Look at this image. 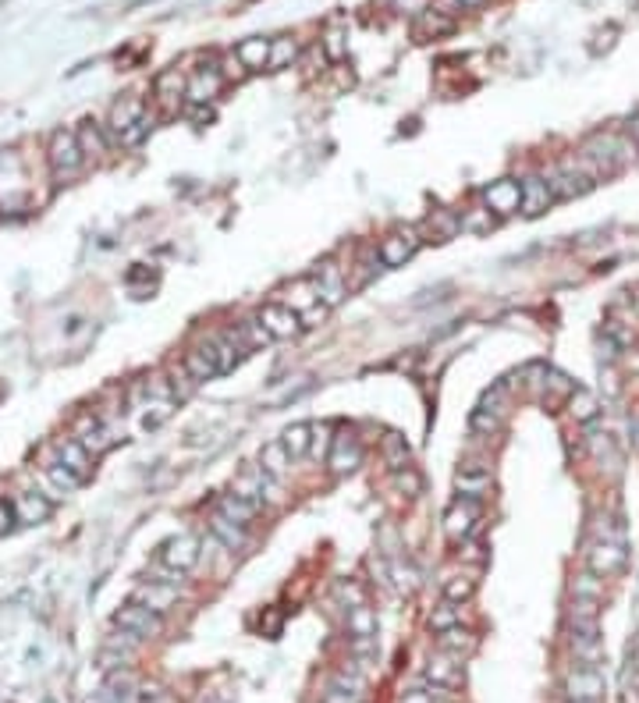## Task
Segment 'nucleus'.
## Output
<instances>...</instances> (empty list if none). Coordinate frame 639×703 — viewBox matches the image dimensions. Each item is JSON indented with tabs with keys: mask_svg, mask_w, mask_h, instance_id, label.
<instances>
[{
	"mask_svg": "<svg viewBox=\"0 0 639 703\" xmlns=\"http://www.w3.org/2000/svg\"><path fill=\"white\" fill-rule=\"evenodd\" d=\"M391 580L398 583V589L412 593V589H415V569H412V565H406L402 558H391Z\"/></svg>",
	"mask_w": 639,
	"mask_h": 703,
	"instance_id": "obj_51",
	"label": "nucleus"
},
{
	"mask_svg": "<svg viewBox=\"0 0 639 703\" xmlns=\"http://www.w3.org/2000/svg\"><path fill=\"white\" fill-rule=\"evenodd\" d=\"M423 679H426V686L430 689H441V693H455L459 686H462L465 679V664L459 657H452V653H434L430 661H426V668H423Z\"/></svg>",
	"mask_w": 639,
	"mask_h": 703,
	"instance_id": "obj_7",
	"label": "nucleus"
},
{
	"mask_svg": "<svg viewBox=\"0 0 639 703\" xmlns=\"http://www.w3.org/2000/svg\"><path fill=\"white\" fill-rule=\"evenodd\" d=\"M171 412H175V402H157L153 412L142 415V430H157L164 419H171Z\"/></svg>",
	"mask_w": 639,
	"mask_h": 703,
	"instance_id": "obj_55",
	"label": "nucleus"
},
{
	"mask_svg": "<svg viewBox=\"0 0 639 703\" xmlns=\"http://www.w3.org/2000/svg\"><path fill=\"white\" fill-rule=\"evenodd\" d=\"M316 302H320V298H316V288H313V278H309V281H295L288 288V298H285V306L295 309L298 316H302L306 309H313Z\"/></svg>",
	"mask_w": 639,
	"mask_h": 703,
	"instance_id": "obj_37",
	"label": "nucleus"
},
{
	"mask_svg": "<svg viewBox=\"0 0 639 703\" xmlns=\"http://www.w3.org/2000/svg\"><path fill=\"white\" fill-rule=\"evenodd\" d=\"M295 58H298V40H295V36H278V40H270V60H267L270 71L288 68Z\"/></svg>",
	"mask_w": 639,
	"mask_h": 703,
	"instance_id": "obj_36",
	"label": "nucleus"
},
{
	"mask_svg": "<svg viewBox=\"0 0 639 703\" xmlns=\"http://www.w3.org/2000/svg\"><path fill=\"white\" fill-rule=\"evenodd\" d=\"M586 561H589V572H597L600 580H607V576H615V572L625 569V543L622 540H597L593 551L586 554Z\"/></svg>",
	"mask_w": 639,
	"mask_h": 703,
	"instance_id": "obj_13",
	"label": "nucleus"
},
{
	"mask_svg": "<svg viewBox=\"0 0 639 703\" xmlns=\"http://www.w3.org/2000/svg\"><path fill=\"white\" fill-rule=\"evenodd\" d=\"M604 338H607L615 349H629V345H633V331H629V327H622L618 320H611V324L604 327Z\"/></svg>",
	"mask_w": 639,
	"mask_h": 703,
	"instance_id": "obj_54",
	"label": "nucleus"
},
{
	"mask_svg": "<svg viewBox=\"0 0 639 703\" xmlns=\"http://www.w3.org/2000/svg\"><path fill=\"white\" fill-rule=\"evenodd\" d=\"M426 224H430V232H434L437 242L455 238V234L462 232V210H434Z\"/></svg>",
	"mask_w": 639,
	"mask_h": 703,
	"instance_id": "obj_34",
	"label": "nucleus"
},
{
	"mask_svg": "<svg viewBox=\"0 0 639 703\" xmlns=\"http://www.w3.org/2000/svg\"><path fill=\"white\" fill-rule=\"evenodd\" d=\"M135 600L164 615V611H168V607H171V604L178 600V586H175V583H160V580H153L150 586H142V589H139V597H135Z\"/></svg>",
	"mask_w": 639,
	"mask_h": 703,
	"instance_id": "obj_27",
	"label": "nucleus"
},
{
	"mask_svg": "<svg viewBox=\"0 0 639 703\" xmlns=\"http://www.w3.org/2000/svg\"><path fill=\"white\" fill-rule=\"evenodd\" d=\"M629 139H633V142H639V114L629 121Z\"/></svg>",
	"mask_w": 639,
	"mask_h": 703,
	"instance_id": "obj_60",
	"label": "nucleus"
},
{
	"mask_svg": "<svg viewBox=\"0 0 639 703\" xmlns=\"http://www.w3.org/2000/svg\"><path fill=\"white\" fill-rule=\"evenodd\" d=\"M327 466L331 472H338V476H345V472H355V469L362 466V444H359V437L349 434V430H342L334 441H331V455H327Z\"/></svg>",
	"mask_w": 639,
	"mask_h": 703,
	"instance_id": "obj_15",
	"label": "nucleus"
},
{
	"mask_svg": "<svg viewBox=\"0 0 639 703\" xmlns=\"http://www.w3.org/2000/svg\"><path fill=\"white\" fill-rule=\"evenodd\" d=\"M455 487H459V494L462 498H483V490L490 487V472H465L459 469V476H455Z\"/></svg>",
	"mask_w": 639,
	"mask_h": 703,
	"instance_id": "obj_41",
	"label": "nucleus"
},
{
	"mask_svg": "<svg viewBox=\"0 0 639 703\" xmlns=\"http://www.w3.org/2000/svg\"><path fill=\"white\" fill-rule=\"evenodd\" d=\"M221 75H224V78H242L245 68H242V60L238 58H224L221 60Z\"/></svg>",
	"mask_w": 639,
	"mask_h": 703,
	"instance_id": "obj_58",
	"label": "nucleus"
},
{
	"mask_svg": "<svg viewBox=\"0 0 639 703\" xmlns=\"http://www.w3.org/2000/svg\"><path fill=\"white\" fill-rule=\"evenodd\" d=\"M11 508H14V523H22V526H40L54 512V505L40 490H18L11 498Z\"/></svg>",
	"mask_w": 639,
	"mask_h": 703,
	"instance_id": "obj_14",
	"label": "nucleus"
},
{
	"mask_svg": "<svg viewBox=\"0 0 639 703\" xmlns=\"http://www.w3.org/2000/svg\"><path fill=\"white\" fill-rule=\"evenodd\" d=\"M452 11H472V7H483L487 0H444Z\"/></svg>",
	"mask_w": 639,
	"mask_h": 703,
	"instance_id": "obj_59",
	"label": "nucleus"
},
{
	"mask_svg": "<svg viewBox=\"0 0 639 703\" xmlns=\"http://www.w3.org/2000/svg\"><path fill=\"white\" fill-rule=\"evenodd\" d=\"M256 512H260V505H252V501H245V498H238V494H221V501H217V516H224V519H232L238 526H249L252 519H256Z\"/></svg>",
	"mask_w": 639,
	"mask_h": 703,
	"instance_id": "obj_25",
	"label": "nucleus"
},
{
	"mask_svg": "<svg viewBox=\"0 0 639 703\" xmlns=\"http://www.w3.org/2000/svg\"><path fill=\"white\" fill-rule=\"evenodd\" d=\"M43 476H47L58 490H78V487H82V479H78V476H75L68 466H60L58 459H50V462L43 466Z\"/></svg>",
	"mask_w": 639,
	"mask_h": 703,
	"instance_id": "obj_45",
	"label": "nucleus"
},
{
	"mask_svg": "<svg viewBox=\"0 0 639 703\" xmlns=\"http://www.w3.org/2000/svg\"><path fill=\"white\" fill-rule=\"evenodd\" d=\"M415 29H419L423 36H444V32L455 29V22H452V14H448L444 7H430V11H419Z\"/></svg>",
	"mask_w": 639,
	"mask_h": 703,
	"instance_id": "obj_31",
	"label": "nucleus"
},
{
	"mask_svg": "<svg viewBox=\"0 0 639 703\" xmlns=\"http://www.w3.org/2000/svg\"><path fill=\"white\" fill-rule=\"evenodd\" d=\"M349 633L351 640H377V615L370 604H359L349 611Z\"/></svg>",
	"mask_w": 639,
	"mask_h": 703,
	"instance_id": "obj_30",
	"label": "nucleus"
},
{
	"mask_svg": "<svg viewBox=\"0 0 639 703\" xmlns=\"http://www.w3.org/2000/svg\"><path fill=\"white\" fill-rule=\"evenodd\" d=\"M185 75L178 71V68H168V71H160L157 75V82H153V93H157V100L160 104H171L175 96H185Z\"/></svg>",
	"mask_w": 639,
	"mask_h": 703,
	"instance_id": "obj_35",
	"label": "nucleus"
},
{
	"mask_svg": "<svg viewBox=\"0 0 639 703\" xmlns=\"http://www.w3.org/2000/svg\"><path fill=\"white\" fill-rule=\"evenodd\" d=\"M160 565L171 569V572H192L199 565V540L192 533H178L171 536L164 547H160Z\"/></svg>",
	"mask_w": 639,
	"mask_h": 703,
	"instance_id": "obj_10",
	"label": "nucleus"
},
{
	"mask_svg": "<svg viewBox=\"0 0 639 703\" xmlns=\"http://www.w3.org/2000/svg\"><path fill=\"white\" fill-rule=\"evenodd\" d=\"M171 388H175V402L188 398V395L196 391V380H192V373H188L185 366H175V370H171Z\"/></svg>",
	"mask_w": 639,
	"mask_h": 703,
	"instance_id": "obj_52",
	"label": "nucleus"
},
{
	"mask_svg": "<svg viewBox=\"0 0 639 703\" xmlns=\"http://www.w3.org/2000/svg\"><path fill=\"white\" fill-rule=\"evenodd\" d=\"M181 366L192 373V380H196V384H203V380L217 377V362H214V355H210V349H206V345H196V349L185 352Z\"/></svg>",
	"mask_w": 639,
	"mask_h": 703,
	"instance_id": "obj_26",
	"label": "nucleus"
},
{
	"mask_svg": "<svg viewBox=\"0 0 639 703\" xmlns=\"http://www.w3.org/2000/svg\"><path fill=\"white\" fill-rule=\"evenodd\" d=\"M114 625L124 629V633H132L135 640H157L164 633V615L146 607V604H139V600H132V604H124L114 615Z\"/></svg>",
	"mask_w": 639,
	"mask_h": 703,
	"instance_id": "obj_3",
	"label": "nucleus"
},
{
	"mask_svg": "<svg viewBox=\"0 0 639 703\" xmlns=\"http://www.w3.org/2000/svg\"><path fill=\"white\" fill-rule=\"evenodd\" d=\"M569 412H572L580 423H593V419L600 415V406H597V398H593L586 388H576V391L569 395Z\"/></svg>",
	"mask_w": 639,
	"mask_h": 703,
	"instance_id": "obj_38",
	"label": "nucleus"
},
{
	"mask_svg": "<svg viewBox=\"0 0 639 703\" xmlns=\"http://www.w3.org/2000/svg\"><path fill=\"white\" fill-rule=\"evenodd\" d=\"M629 430H633V441H636V448H639V419H633V423H629Z\"/></svg>",
	"mask_w": 639,
	"mask_h": 703,
	"instance_id": "obj_61",
	"label": "nucleus"
},
{
	"mask_svg": "<svg viewBox=\"0 0 639 703\" xmlns=\"http://www.w3.org/2000/svg\"><path fill=\"white\" fill-rule=\"evenodd\" d=\"M75 139H78V146H82L86 160H93V157H104V153H111V139H107V128H104L100 121H93V117L78 121V128H75Z\"/></svg>",
	"mask_w": 639,
	"mask_h": 703,
	"instance_id": "obj_22",
	"label": "nucleus"
},
{
	"mask_svg": "<svg viewBox=\"0 0 639 703\" xmlns=\"http://www.w3.org/2000/svg\"><path fill=\"white\" fill-rule=\"evenodd\" d=\"M234 58L242 60L245 71H260V68H267V60H270V40H263V36L242 40L238 50H234Z\"/></svg>",
	"mask_w": 639,
	"mask_h": 703,
	"instance_id": "obj_24",
	"label": "nucleus"
},
{
	"mask_svg": "<svg viewBox=\"0 0 639 703\" xmlns=\"http://www.w3.org/2000/svg\"><path fill=\"white\" fill-rule=\"evenodd\" d=\"M554 203V192L543 175H525L523 178V214L525 217H540L547 214V206Z\"/></svg>",
	"mask_w": 639,
	"mask_h": 703,
	"instance_id": "obj_19",
	"label": "nucleus"
},
{
	"mask_svg": "<svg viewBox=\"0 0 639 703\" xmlns=\"http://www.w3.org/2000/svg\"><path fill=\"white\" fill-rule=\"evenodd\" d=\"M221 86H224L221 68H199V71L188 78L185 96H188V104H206V100H214V96L221 93Z\"/></svg>",
	"mask_w": 639,
	"mask_h": 703,
	"instance_id": "obj_21",
	"label": "nucleus"
},
{
	"mask_svg": "<svg viewBox=\"0 0 639 703\" xmlns=\"http://www.w3.org/2000/svg\"><path fill=\"white\" fill-rule=\"evenodd\" d=\"M54 452H58V462L60 466H68L82 483L93 476V455L75 441V437H60L58 444H54Z\"/></svg>",
	"mask_w": 639,
	"mask_h": 703,
	"instance_id": "obj_20",
	"label": "nucleus"
},
{
	"mask_svg": "<svg viewBox=\"0 0 639 703\" xmlns=\"http://www.w3.org/2000/svg\"><path fill=\"white\" fill-rule=\"evenodd\" d=\"M324 54H327V60H342V58H349V32L342 29V25H331L327 32H324Z\"/></svg>",
	"mask_w": 639,
	"mask_h": 703,
	"instance_id": "obj_42",
	"label": "nucleus"
},
{
	"mask_svg": "<svg viewBox=\"0 0 639 703\" xmlns=\"http://www.w3.org/2000/svg\"><path fill=\"white\" fill-rule=\"evenodd\" d=\"M434 697H441V689H430L426 686V689H408L398 703H434Z\"/></svg>",
	"mask_w": 639,
	"mask_h": 703,
	"instance_id": "obj_56",
	"label": "nucleus"
},
{
	"mask_svg": "<svg viewBox=\"0 0 639 703\" xmlns=\"http://www.w3.org/2000/svg\"><path fill=\"white\" fill-rule=\"evenodd\" d=\"M604 693H607V679L593 664L572 668L569 679H565V697H569V703H604Z\"/></svg>",
	"mask_w": 639,
	"mask_h": 703,
	"instance_id": "obj_5",
	"label": "nucleus"
},
{
	"mask_svg": "<svg viewBox=\"0 0 639 703\" xmlns=\"http://www.w3.org/2000/svg\"><path fill=\"white\" fill-rule=\"evenodd\" d=\"M455 625H462V604L444 600L441 607H434V615H430V629L434 633H444V629H455Z\"/></svg>",
	"mask_w": 639,
	"mask_h": 703,
	"instance_id": "obj_40",
	"label": "nucleus"
},
{
	"mask_svg": "<svg viewBox=\"0 0 639 703\" xmlns=\"http://www.w3.org/2000/svg\"><path fill=\"white\" fill-rule=\"evenodd\" d=\"M234 331L242 334V342L249 345V349H263V345H270L274 338L267 334V327L260 324V316H245L242 324H234Z\"/></svg>",
	"mask_w": 639,
	"mask_h": 703,
	"instance_id": "obj_39",
	"label": "nucleus"
},
{
	"mask_svg": "<svg viewBox=\"0 0 639 703\" xmlns=\"http://www.w3.org/2000/svg\"><path fill=\"white\" fill-rule=\"evenodd\" d=\"M313 423H291L285 426V434H281V444H285V452H288L291 459H302V455H309V444H313Z\"/></svg>",
	"mask_w": 639,
	"mask_h": 703,
	"instance_id": "obj_29",
	"label": "nucleus"
},
{
	"mask_svg": "<svg viewBox=\"0 0 639 703\" xmlns=\"http://www.w3.org/2000/svg\"><path fill=\"white\" fill-rule=\"evenodd\" d=\"M71 437H75V441H78V444H82L93 459H100L104 452H111V448H114V441H117L114 434L100 423V415H96V412H82V415L75 419V426H71Z\"/></svg>",
	"mask_w": 639,
	"mask_h": 703,
	"instance_id": "obj_8",
	"label": "nucleus"
},
{
	"mask_svg": "<svg viewBox=\"0 0 639 703\" xmlns=\"http://www.w3.org/2000/svg\"><path fill=\"white\" fill-rule=\"evenodd\" d=\"M576 388H580V384H576V380H569L565 373H558V370H547V384H543V391H554V395H565V398H569Z\"/></svg>",
	"mask_w": 639,
	"mask_h": 703,
	"instance_id": "obj_53",
	"label": "nucleus"
},
{
	"mask_svg": "<svg viewBox=\"0 0 639 703\" xmlns=\"http://www.w3.org/2000/svg\"><path fill=\"white\" fill-rule=\"evenodd\" d=\"M572 597L576 600H600L604 597V580L597 572H582L572 580Z\"/></svg>",
	"mask_w": 639,
	"mask_h": 703,
	"instance_id": "obj_43",
	"label": "nucleus"
},
{
	"mask_svg": "<svg viewBox=\"0 0 639 703\" xmlns=\"http://www.w3.org/2000/svg\"><path fill=\"white\" fill-rule=\"evenodd\" d=\"M334 593H338V600H342L349 611H351V607H359V604H366V593H362V586L351 583V580H338Z\"/></svg>",
	"mask_w": 639,
	"mask_h": 703,
	"instance_id": "obj_50",
	"label": "nucleus"
},
{
	"mask_svg": "<svg viewBox=\"0 0 639 703\" xmlns=\"http://www.w3.org/2000/svg\"><path fill=\"white\" fill-rule=\"evenodd\" d=\"M47 164H50V171H54L60 185L75 181L86 171V153H82V146H78L71 128H54L50 132V139H47Z\"/></svg>",
	"mask_w": 639,
	"mask_h": 703,
	"instance_id": "obj_2",
	"label": "nucleus"
},
{
	"mask_svg": "<svg viewBox=\"0 0 639 703\" xmlns=\"http://www.w3.org/2000/svg\"><path fill=\"white\" fill-rule=\"evenodd\" d=\"M256 316H260V324L267 327V334L278 338V342H288V338H295V334L302 331V316H298L295 309H288L285 302H267Z\"/></svg>",
	"mask_w": 639,
	"mask_h": 703,
	"instance_id": "obj_11",
	"label": "nucleus"
},
{
	"mask_svg": "<svg viewBox=\"0 0 639 703\" xmlns=\"http://www.w3.org/2000/svg\"><path fill=\"white\" fill-rule=\"evenodd\" d=\"M472 593H476V580H469V576H452V580H444V600H452V604L472 600Z\"/></svg>",
	"mask_w": 639,
	"mask_h": 703,
	"instance_id": "obj_48",
	"label": "nucleus"
},
{
	"mask_svg": "<svg viewBox=\"0 0 639 703\" xmlns=\"http://www.w3.org/2000/svg\"><path fill=\"white\" fill-rule=\"evenodd\" d=\"M384 459H388L391 472L408 466V444H406V437H402V434H388V437H384Z\"/></svg>",
	"mask_w": 639,
	"mask_h": 703,
	"instance_id": "obj_47",
	"label": "nucleus"
},
{
	"mask_svg": "<svg viewBox=\"0 0 639 703\" xmlns=\"http://www.w3.org/2000/svg\"><path fill=\"white\" fill-rule=\"evenodd\" d=\"M494 224H498V217H494L487 206H472V210H462V232L483 234V232H490Z\"/></svg>",
	"mask_w": 639,
	"mask_h": 703,
	"instance_id": "obj_44",
	"label": "nucleus"
},
{
	"mask_svg": "<svg viewBox=\"0 0 639 703\" xmlns=\"http://www.w3.org/2000/svg\"><path fill=\"white\" fill-rule=\"evenodd\" d=\"M362 700H366V679L359 671H351V668H342L331 679L327 693H324V703H362Z\"/></svg>",
	"mask_w": 639,
	"mask_h": 703,
	"instance_id": "obj_18",
	"label": "nucleus"
},
{
	"mask_svg": "<svg viewBox=\"0 0 639 703\" xmlns=\"http://www.w3.org/2000/svg\"><path fill=\"white\" fill-rule=\"evenodd\" d=\"M547 185H551V192H554V199H576V196H586L597 181L582 171L580 164H576V157H569V160H558L551 171H547Z\"/></svg>",
	"mask_w": 639,
	"mask_h": 703,
	"instance_id": "obj_4",
	"label": "nucleus"
},
{
	"mask_svg": "<svg viewBox=\"0 0 639 703\" xmlns=\"http://www.w3.org/2000/svg\"><path fill=\"white\" fill-rule=\"evenodd\" d=\"M419 249V234L415 232H391L380 238V245H377V256H380V263L384 267H402L412 260V252Z\"/></svg>",
	"mask_w": 639,
	"mask_h": 703,
	"instance_id": "obj_16",
	"label": "nucleus"
},
{
	"mask_svg": "<svg viewBox=\"0 0 639 703\" xmlns=\"http://www.w3.org/2000/svg\"><path fill=\"white\" fill-rule=\"evenodd\" d=\"M501 426H505V412L483 409V406L469 412V430L479 437H494V434H501Z\"/></svg>",
	"mask_w": 639,
	"mask_h": 703,
	"instance_id": "obj_33",
	"label": "nucleus"
},
{
	"mask_svg": "<svg viewBox=\"0 0 639 703\" xmlns=\"http://www.w3.org/2000/svg\"><path fill=\"white\" fill-rule=\"evenodd\" d=\"M210 529H214V536H217V540H221L228 551H242V547L249 543L245 526H238V523L224 519V516H217V512H214V523H210Z\"/></svg>",
	"mask_w": 639,
	"mask_h": 703,
	"instance_id": "obj_32",
	"label": "nucleus"
},
{
	"mask_svg": "<svg viewBox=\"0 0 639 703\" xmlns=\"http://www.w3.org/2000/svg\"><path fill=\"white\" fill-rule=\"evenodd\" d=\"M633 157H636V142H629V139H622L615 132H597V135H589L580 146L576 164L597 181V178L618 175Z\"/></svg>",
	"mask_w": 639,
	"mask_h": 703,
	"instance_id": "obj_1",
	"label": "nucleus"
},
{
	"mask_svg": "<svg viewBox=\"0 0 639 703\" xmlns=\"http://www.w3.org/2000/svg\"><path fill=\"white\" fill-rule=\"evenodd\" d=\"M479 512H483V508H479V501H476V498H459V501L444 512V536H448V540H455V543H462L465 536H472Z\"/></svg>",
	"mask_w": 639,
	"mask_h": 703,
	"instance_id": "obj_12",
	"label": "nucleus"
},
{
	"mask_svg": "<svg viewBox=\"0 0 639 703\" xmlns=\"http://www.w3.org/2000/svg\"><path fill=\"white\" fill-rule=\"evenodd\" d=\"M291 466V455L285 452V444L281 441H274V444H263V452H260V469L270 476V479H281Z\"/></svg>",
	"mask_w": 639,
	"mask_h": 703,
	"instance_id": "obj_28",
	"label": "nucleus"
},
{
	"mask_svg": "<svg viewBox=\"0 0 639 703\" xmlns=\"http://www.w3.org/2000/svg\"><path fill=\"white\" fill-rule=\"evenodd\" d=\"M483 206L501 221V217H512L523 210V181L516 178H501V181H490L483 188Z\"/></svg>",
	"mask_w": 639,
	"mask_h": 703,
	"instance_id": "obj_6",
	"label": "nucleus"
},
{
	"mask_svg": "<svg viewBox=\"0 0 639 703\" xmlns=\"http://www.w3.org/2000/svg\"><path fill=\"white\" fill-rule=\"evenodd\" d=\"M313 288H316V298L331 309V306H342V302H345V295H349V278H345V270H342L334 260H324V263L316 267V274H313Z\"/></svg>",
	"mask_w": 639,
	"mask_h": 703,
	"instance_id": "obj_9",
	"label": "nucleus"
},
{
	"mask_svg": "<svg viewBox=\"0 0 639 703\" xmlns=\"http://www.w3.org/2000/svg\"><path fill=\"white\" fill-rule=\"evenodd\" d=\"M153 121H157V117H153V114L139 117V121H135V124H132V128H128V132H124V135L117 139V146H124V150H132V146H139V142H142V139H146V135L153 132Z\"/></svg>",
	"mask_w": 639,
	"mask_h": 703,
	"instance_id": "obj_49",
	"label": "nucleus"
},
{
	"mask_svg": "<svg viewBox=\"0 0 639 703\" xmlns=\"http://www.w3.org/2000/svg\"><path fill=\"white\" fill-rule=\"evenodd\" d=\"M391 479H395V487L406 494V498H419L423 494V476H419V469L415 466H402L391 472Z\"/></svg>",
	"mask_w": 639,
	"mask_h": 703,
	"instance_id": "obj_46",
	"label": "nucleus"
},
{
	"mask_svg": "<svg viewBox=\"0 0 639 703\" xmlns=\"http://www.w3.org/2000/svg\"><path fill=\"white\" fill-rule=\"evenodd\" d=\"M437 650L441 653H452V657H459L465 661L472 650H476V636L462 629V625H455V629H444V633H437Z\"/></svg>",
	"mask_w": 639,
	"mask_h": 703,
	"instance_id": "obj_23",
	"label": "nucleus"
},
{
	"mask_svg": "<svg viewBox=\"0 0 639 703\" xmlns=\"http://www.w3.org/2000/svg\"><path fill=\"white\" fill-rule=\"evenodd\" d=\"M14 526V508H11V501H0V536H7Z\"/></svg>",
	"mask_w": 639,
	"mask_h": 703,
	"instance_id": "obj_57",
	"label": "nucleus"
},
{
	"mask_svg": "<svg viewBox=\"0 0 639 703\" xmlns=\"http://www.w3.org/2000/svg\"><path fill=\"white\" fill-rule=\"evenodd\" d=\"M146 100H139V96H124V100H117L114 107H111V117H107V139H111V146H117V139L139 121V117H146Z\"/></svg>",
	"mask_w": 639,
	"mask_h": 703,
	"instance_id": "obj_17",
	"label": "nucleus"
}]
</instances>
